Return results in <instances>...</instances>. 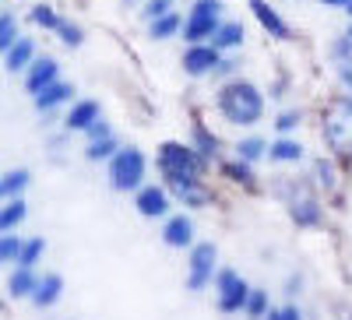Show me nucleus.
Returning a JSON list of instances; mask_svg holds the SVG:
<instances>
[{
  "instance_id": "f257e3e1",
  "label": "nucleus",
  "mask_w": 352,
  "mask_h": 320,
  "mask_svg": "<svg viewBox=\"0 0 352 320\" xmlns=\"http://www.w3.org/2000/svg\"><path fill=\"white\" fill-rule=\"evenodd\" d=\"M159 165L166 172V180L173 183V190L180 194L190 205H201L204 194L197 190V176H201V159H197V148L190 144H176V141H166L159 148Z\"/></svg>"
},
{
  "instance_id": "f03ea898",
  "label": "nucleus",
  "mask_w": 352,
  "mask_h": 320,
  "mask_svg": "<svg viewBox=\"0 0 352 320\" xmlns=\"http://www.w3.org/2000/svg\"><path fill=\"white\" fill-rule=\"evenodd\" d=\"M219 113L236 127H254L264 116V95L250 81H229L219 92Z\"/></svg>"
},
{
  "instance_id": "7ed1b4c3",
  "label": "nucleus",
  "mask_w": 352,
  "mask_h": 320,
  "mask_svg": "<svg viewBox=\"0 0 352 320\" xmlns=\"http://www.w3.org/2000/svg\"><path fill=\"white\" fill-rule=\"evenodd\" d=\"M320 127H324V141L331 144V152L349 155L352 152V95L331 99L324 116H320Z\"/></svg>"
},
{
  "instance_id": "20e7f679",
  "label": "nucleus",
  "mask_w": 352,
  "mask_h": 320,
  "mask_svg": "<svg viewBox=\"0 0 352 320\" xmlns=\"http://www.w3.org/2000/svg\"><path fill=\"white\" fill-rule=\"evenodd\" d=\"M141 180H144V155H141V148H134V144L116 148L109 155V183H113V190H120V194L138 190Z\"/></svg>"
},
{
  "instance_id": "39448f33",
  "label": "nucleus",
  "mask_w": 352,
  "mask_h": 320,
  "mask_svg": "<svg viewBox=\"0 0 352 320\" xmlns=\"http://www.w3.org/2000/svg\"><path fill=\"white\" fill-rule=\"evenodd\" d=\"M222 0H197V4L190 8L187 21H184V39L194 46V43H204L212 39V32L222 25Z\"/></svg>"
},
{
  "instance_id": "423d86ee",
  "label": "nucleus",
  "mask_w": 352,
  "mask_h": 320,
  "mask_svg": "<svg viewBox=\"0 0 352 320\" xmlns=\"http://www.w3.org/2000/svg\"><path fill=\"white\" fill-rule=\"evenodd\" d=\"M215 243H197L190 250V275H187V285H190V293H201L204 285H212V275H215Z\"/></svg>"
},
{
  "instance_id": "0eeeda50",
  "label": "nucleus",
  "mask_w": 352,
  "mask_h": 320,
  "mask_svg": "<svg viewBox=\"0 0 352 320\" xmlns=\"http://www.w3.org/2000/svg\"><path fill=\"white\" fill-rule=\"evenodd\" d=\"M215 282H219V310L222 313H236V310H243V303H247V293H250V285L236 275V271H219L215 275Z\"/></svg>"
},
{
  "instance_id": "6e6552de",
  "label": "nucleus",
  "mask_w": 352,
  "mask_h": 320,
  "mask_svg": "<svg viewBox=\"0 0 352 320\" xmlns=\"http://www.w3.org/2000/svg\"><path fill=\"white\" fill-rule=\"evenodd\" d=\"M56 78H60V64L53 56H32V64L25 67V89H28V95H36L39 89H46Z\"/></svg>"
},
{
  "instance_id": "1a4fd4ad",
  "label": "nucleus",
  "mask_w": 352,
  "mask_h": 320,
  "mask_svg": "<svg viewBox=\"0 0 352 320\" xmlns=\"http://www.w3.org/2000/svg\"><path fill=\"white\" fill-rule=\"evenodd\" d=\"M219 67V49L215 46H204V43H194L187 53H184V71L190 78H201Z\"/></svg>"
},
{
  "instance_id": "9d476101",
  "label": "nucleus",
  "mask_w": 352,
  "mask_h": 320,
  "mask_svg": "<svg viewBox=\"0 0 352 320\" xmlns=\"http://www.w3.org/2000/svg\"><path fill=\"white\" fill-rule=\"evenodd\" d=\"M32 56H36V39H32V36H18V39L4 49V67H8L11 74H18V71H25L28 64H32Z\"/></svg>"
},
{
  "instance_id": "9b49d317",
  "label": "nucleus",
  "mask_w": 352,
  "mask_h": 320,
  "mask_svg": "<svg viewBox=\"0 0 352 320\" xmlns=\"http://www.w3.org/2000/svg\"><path fill=\"white\" fill-rule=\"evenodd\" d=\"M71 95H74V84H67V81L56 78V81H50L46 89H39V92L32 95V106H36L39 113H50V109H56L60 102H67Z\"/></svg>"
},
{
  "instance_id": "f8f14e48",
  "label": "nucleus",
  "mask_w": 352,
  "mask_h": 320,
  "mask_svg": "<svg viewBox=\"0 0 352 320\" xmlns=\"http://www.w3.org/2000/svg\"><path fill=\"white\" fill-rule=\"evenodd\" d=\"M250 11L257 14V21H261L264 28H268V32H272L275 39H289V36H292V28L278 18V11L268 4V0H250Z\"/></svg>"
},
{
  "instance_id": "ddd939ff",
  "label": "nucleus",
  "mask_w": 352,
  "mask_h": 320,
  "mask_svg": "<svg viewBox=\"0 0 352 320\" xmlns=\"http://www.w3.org/2000/svg\"><path fill=\"white\" fill-rule=\"evenodd\" d=\"M138 212H141L144 218H159V215H166V212H169V197H166V190H162V187H141V190H138Z\"/></svg>"
},
{
  "instance_id": "4468645a",
  "label": "nucleus",
  "mask_w": 352,
  "mask_h": 320,
  "mask_svg": "<svg viewBox=\"0 0 352 320\" xmlns=\"http://www.w3.org/2000/svg\"><path fill=\"white\" fill-rule=\"evenodd\" d=\"M162 240H166V247H190L194 243V222L187 218V215H176V218H169L166 222V229H162Z\"/></svg>"
},
{
  "instance_id": "2eb2a0df",
  "label": "nucleus",
  "mask_w": 352,
  "mask_h": 320,
  "mask_svg": "<svg viewBox=\"0 0 352 320\" xmlns=\"http://www.w3.org/2000/svg\"><path fill=\"white\" fill-rule=\"evenodd\" d=\"M60 293H64V278L60 275H46V278L36 282V288H32V296H28V299H32L39 310H50L56 299H60Z\"/></svg>"
},
{
  "instance_id": "dca6fc26",
  "label": "nucleus",
  "mask_w": 352,
  "mask_h": 320,
  "mask_svg": "<svg viewBox=\"0 0 352 320\" xmlns=\"http://www.w3.org/2000/svg\"><path fill=\"white\" fill-rule=\"evenodd\" d=\"M96 120H99V102H96V99H81V102L71 106L64 127H67V130H85L88 124H96Z\"/></svg>"
},
{
  "instance_id": "f3484780",
  "label": "nucleus",
  "mask_w": 352,
  "mask_h": 320,
  "mask_svg": "<svg viewBox=\"0 0 352 320\" xmlns=\"http://www.w3.org/2000/svg\"><path fill=\"white\" fill-rule=\"evenodd\" d=\"M28 215V205L25 197H4L0 201V232H14Z\"/></svg>"
},
{
  "instance_id": "a211bd4d",
  "label": "nucleus",
  "mask_w": 352,
  "mask_h": 320,
  "mask_svg": "<svg viewBox=\"0 0 352 320\" xmlns=\"http://www.w3.org/2000/svg\"><path fill=\"white\" fill-rule=\"evenodd\" d=\"M36 271L32 268H14L11 271V278H8V296L11 299H28L32 296V288H36Z\"/></svg>"
},
{
  "instance_id": "6ab92c4d",
  "label": "nucleus",
  "mask_w": 352,
  "mask_h": 320,
  "mask_svg": "<svg viewBox=\"0 0 352 320\" xmlns=\"http://www.w3.org/2000/svg\"><path fill=\"white\" fill-rule=\"evenodd\" d=\"M243 43V25L240 21H222L212 32V46L215 49H236Z\"/></svg>"
},
{
  "instance_id": "aec40b11",
  "label": "nucleus",
  "mask_w": 352,
  "mask_h": 320,
  "mask_svg": "<svg viewBox=\"0 0 352 320\" xmlns=\"http://www.w3.org/2000/svg\"><path fill=\"white\" fill-rule=\"evenodd\" d=\"M28 183H32V172L28 169H8L0 176V197H21Z\"/></svg>"
},
{
  "instance_id": "412c9836",
  "label": "nucleus",
  "mask_w": 352,
  "mask_h": 320,
  "mask_svg": "<svg viewBox=\"0 0 352 320\" xmlns=\"http://www.w3.org/2000/svg\"><path fill=\"white\" fill-rule=\"evenodd\" d=\"M264 155H268L272 162H300L303 144H300V141H289V137H278V141H275Z\"/></svg>"
},
{
  "instance_id": "4be33fe9",
  "label": "nucleus",
  "mask_w": 352,
  "mask_h": 320,
  "mask_svg": "<svg viewBox=\"0 0 352 320\" xmlns=\"http://www.w3.org/2000/svg\"><path fill=\"white\" fill-rule=\"evenodd\" d=\"M180 14L176 11H169V14H162V18H152V25H148V36L152 39H173L176 32H180Z\"/></svg>"
},
{
  "instance_id": "5701e85b",
  "label": "nucleus",
  "mask_w": 352,
  "mask_h": 320,
  "mask_svg": "<svg viewBox=\"0 0 352 320\" xmlns=\"http://www.w3.org/2000/svg\"><path fill=\"white\" fill-rule=\"evenodd\" d=\"M43 250H46L43 236L21 240V250H18V260H14V264H18V268H36V264H39V257H43Z\"/></svg>"
},
{
  "instance_id": "b1692460",
  "label": "nucleus",
  "mask_w": 352,
  "mask_h": 320,
  "mask_svg": "<svg viewBox=\"0 0 352 320\" xmlns=\"http://www.w3.org/2000/svg\"><path fill=\"white\" fill-rule=\"evenodd\" d=\"M18 250H21V236H14V232H0V268L14 264Z\"/></svg>"
},
{
  "instance_id": "393cba45",
  "label": "nucleus",
  "mask_w": 352,
  "mask_h": 320,
  "mask_svg": "<svg viewBox=\"0 0 352 320\" xmlns=\"http://www.w3.org/2000/svg\"><path fill=\"white\" fill-rule=\"evenodd\" d=\"M21 32H18V18L11 14V11H0V56H4V49L18 39Z\"/></svg>"
},
{
  "instance_id": "a878e982",
  "label": "nucleus",
  "mask_w": 352,
  "mask_h": 320,
  "mask_svg": "<svg viewBox=\"0 0 352 320\" xmlns=\"http://www.w3.org/2000/svg\"><path fill=\"white\" fill-rule=\"evenodd\" d=\"M116 152V137H99V141H88V148H85V159L88 162H99V159H109Z\"/></svg>"
},
{
  "instance_id": "bb28decb",
  "label": "nucleus",
  "mask_w": 352,
  "mask_h": 320,
  "mask_svg": "<svg viewBox=\"0 0 352 320\" xmlns=\"http://www.w3.org/2000/svg\"><path fill=\"white\" fill-rule=\"evenodd\" d=\"M28 18H32V25H39L43 32H53V28L60 25V14H56V11H53L50 4H36V8H32V14H28Z\"/></svg>"
},
{
  "instance_id": "cd10ccee",
  "label": "nucleus",
  "mask_w": 352,
  "mask_h": 320,
  "mask_svg": "<svg viewBox=\"0 0 352 320\" xmlns=\"http://www.w3.org/2000/svg\"><path fill=\"white\" fill-rule=\"evenodd\" d=\"M264 152H268V144H264L261 137H243V141L236 144V155H240V162H257Z\"/></svg>"
},
{
  "instance_id": "c85d7f7f",
  "label": "nucleus",
  "mask_w": 352,
  "mask_h": 320,
  "mask_svg": "<svg viewBox=\"0 0 352 320\" xmlns=\"http://www.w3.org/2000/svg\"><path fill=\"white\" fill-rule=\"evenodd\" d=\"M53 32L60 36V43H64V46H71V49L85 43V32H81V25H74V21H64V18H60V25H56Z\"/></svg>"
},
{
  "instance_id": "c756f323",
  "label": "nucleus",
  "mask_w": 352,
  "mask_h": 320,
  "mask_svg": "<svg viewBox=\"0 0 352 320\" xmlns=\"http://www.w3.org/2000/svg\"><path fill=\"white\" fill-rule=\"evenodd\" d=\"M292 218L300 225H314V222H320V208L314 201H300V205H292Z\"/></svg>"
},
{
  "instance_id": "7c9ffc66",
  "label": "nucleus",
  "mask_w": 352,
  "mask_h": 320,
  "mask_svg": "<svg viewBox=\"0 0 352 320\" xmlns=\"http://www.w3.org/2000/svg\"><path fill=\"white\" fill-rule=\"evenodd\" d=\"M264 303H268V293H261V288H250L243 310H247L250 317H264Z\"/></svg>"
},
{
  "instance_id": "2f4dec72",
  "label": "nucleus",
  "mask_w": 352,
  "mask_h": 320,
  "mask_svg": "<svg viewBox=\"0 0 352 320\" xmlns=\"http://www.w3.org/2000/svg\"><path fill=\"white\" fill-rule=\"evenodd\" d=\"M300 120H303V113H300V109H285V113H278L275 127L285 134V130H292V127H300Z\"/></svg>"
},
{
  "instance_id": "473e14b6",
  "label": "nucleus",
  "mask_w": 352,
  "mask_h": 320,
  "mask_svg": "<svg viewBox=\"0 0 352 320\" xmlns=\"http://www.w3.org/2000/svg\"><path fill=\"white\" fill-rule=\"evenodd\" d=\"M169 11H173V0H148V4H144V11H141V14L152 21V18H162V14H169Z\"/></svg>"
},
{
  "instance_id": "72a5a7b5",
  "label": "nucleus",
  "mask_w": 352,
  "mask_h": 320,
  "mask_svg": "<svg viewBox=\"0 0 352 320\" xmlns=\"http://www.w3.org/2000/svg\"><path fill=\"white\" fill-rule=\"evenodd\" d=\"M226 176H232L236 183H247V187H254V172H250L247 165H226Z\"/></svg>"
},
{
  "instance_id": "f704fd0d",
  "label": "nucleus",
  "mask_w": 352,
  "mask_h": 320,
  "mask_svg": "<svg viewBox=\"0 0 352 320\" xmlns=\"http://www.w3.org/2000/svg\"><path fill=\"white\" fill-rule=\"evenodd\" d=\"M194 137H197V148H201L204 155L215 152V137H208V130H204V127H194Z\"/></svg>"
},
{
  "instance_id": "c9c22d12",
  "label": "nucleus",
  "mask_w": 352,
  "mask_h": 320,
  "mask_svg": "<svg viewBox=\"0 0 352 320\" xmlns=\"http://www.w3.org/2000/svg\"><path fill=\"white\" fill-rule=\"evenodd\" d=\"M85 134H88V141H99V137H109L113 130H109V124L96 120V124H88V127H85Z\"/></svg>"
},
{
  "instance_id": "e433bc0d",
  "label": "nucleus",
  "mask_w": 352,
  "mask_h": 320,
  "mask_svg": "<svg viewBox=\"0 0 352 320\" xmlns=\"http://www.w3.org/2000/svg\"><path fill=\"white\" fill-rule=\"evenodd\" d=\"M268 320H300V310L296 306H285V310H272Z\"/></svg>"
},
{
  "instance_id": "4c0bfd02",
  "label": "nucleus",
  "mask_w": 352,
  "mask_h": 320,
  "mask_svg": "<svg viewBox=\"0 0 352 320\" xmlns=\"http://www.w3.org/2000/svg\"><path fill=\"white\" fill-rule=\"evenodd\" d=\"M317 172H320V183H324V187L335 183V169H331L328 162H317Z\"/></svg>"
},
{
  "instance_id": "58836bf2",
  "label": "nucleus",
  "mask_w": 352,
  "mask_h": 320,
  "mask_svg": "<svg viewBox=\"0 0 352 320\" xmlns=\"http://www.w3.org/2000/svg\"><path fill=\"white\" fill-rule=\"evenodd\" d=\"M338 74H342V81H345V84H352V71H349V64H342V71H338Z\"/></svg>"
},
{
  "instance_id": "ea45409f",
  "label": "nucleus",
  "mask_w": 352,
  "mask_h": 320,
  "mask_svg": "<svg viewBox=\"0 0 352 320\" xmlns=\"http://www.w3.org/2000/svg\"><path fill=\"white\" fill-rule=\"evenodd\" d=\"M320 4H331V8H345L349 0H320Z\"/></svg>"
},
{
  "instance_id": "a19ab883",
  "label": "nucleus",
  "mask_w": 352,
  "mask_h": 320,
  "mask_svg": "<svg viewBox=\"0 0 352 320\" xmlns=\"http://www.w3.org/2000/svg\"><path fill=\"white\" fill-rule=\"evenodd\" d=\"M345 11H349V14H352V0H349V4H345Z\"/></svg>"
},
{
  "instance_id": "79ce46f5",
  "label": "nucleus",
  "mask_w": 352,
  "mask_h": 320,
  "mask_svg": "<svg viewBox=\"0 0 352 320\" xmlns=\"http://www.w3.org/2000/svg\"><path fill=\"white\" fill-rule=\"evenodd\" d=\"M349 43H352V28H349Z\"/></svg>"
},
{
  "instance_id": "37998d69",
  "label": "nucleus",
  "mask_w": 352,
  "mask_h": 320,
  "mask_svg": "<svg viewBox=\"0 0 352 320\" xmlns=\"http://www.w3.org/2000/svg\"><path fill=\"white\" fill-rule=\"evenodd\" d=\"M0 201H4V197H0Z\"/></svg>"
}]
</instances>
